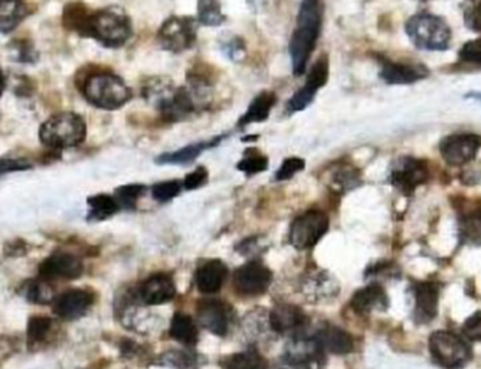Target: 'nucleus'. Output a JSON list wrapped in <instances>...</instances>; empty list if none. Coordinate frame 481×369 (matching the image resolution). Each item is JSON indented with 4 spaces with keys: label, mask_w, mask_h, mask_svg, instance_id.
<instances>
[{
    "label": "nucleus",
    "mask_w": 481,
    "mask_h": 369,
    "mask_svg": "<svg viewBox=\"0 0 481 369\" xmlns=\"http://www.w3.org/2000/svg\"><path fill=\"white\" fill-rule=\"evenodd\" d=\"M321 24V0H302L297 16L296 29L293 31L289 47L294 76H302L306 73L310 57L319 43Z\"/></svg>",
    "instance_id": "obj_1"
},
{
    "label": "nucleus",
    "mask_w": 481,
    "mask_h": 369,
    "mask_svg": "<svg viewBox=\"0 0 481 369\" xmlns=\"http://www.w3.org/2000/svg\"><path fill=\"white\" fill-rule=\"evenodd\" d=\"M81 92L92 106L101 110H118L133 98V92L123 78L109 71L86 75L82 81Z\"/></svg>",
    "instance_id": "obj_2"
},
{
    "label": "nucleus",
    "mask_w": 481,
    "mask_h": 369,
    "mask_svg": "<svg viewBox=\"0 0 481 369\" xmlns=\"http://www.w3.org/2000/svg\"><path fill=\"white\" fill-rule=\"evenodd\" d=\"M85 119L74 111H61L44 121L39 127V140L51 151L78 147L86 138Z\"/></svg>",
    "instance_id": "obj_3"
},
{
    "label": "nucleus",
    "mask_w": 481,
    "mask_h": 369,
    "mask_svg": "<svg viewBox=\"0 0 481 369\" xmlns=\"http://www.w3.org/2000/svg\"><path fill=\"white\" fill-rule=\"evenodd\" d=\"M133 37V23L120 7L93 10L88 39H93L106 48H121Z\"/></svg>",
    "instance_id": "obj_4"
},
{
    "label": "nucleus",
    "mask_w": 481,
    "mask_h": 369,
    "mask_svg": "<svg viewBox=\"0 0 481 369\" xmlns=\"http://www.w3.org/2000/svg\"><path fill=\"white\" fill-rule=\"evenodd\" d=\"M406 31L414 46L428 51H445L452 40V30L445 20L430 13L411 17L407 22Z\"/></svg>",
    "instance_id": "obj_5"
},
{
    "label": "nucleus",
    "mask_w": 481,
    "mask_h": 369,
    "mask_svg": "<svg viewBox=\"0 0 481 369\" xmlns=\"http://www.w3.org/2000/svg\"><path fill=\"white\" fill-rule=\"evenodd\" d=\"M430 351L433 361L445 369H463L473 358L468 338L453 331H435L430 337Z\"/></svg>",
    "instance_id": "obj_6"
},
{
    "label": "nucleus",
    "mask_w": 481,
    "mask_h": 369,
    "mask_svg": "<svg viewBox=\"0 0 481 369\" xmlns=\"http://www.w3.org/2000/svg\"><path fill=\"white\" fill-rule=\"evenodd\" d=\"M324 364V348L317 337L302 333L289 341L275 369H322Z\"/></svg>",
    "instance_id": "obj_7"
},
{
    "label": "nucleus",
    "mask_w": 481,
    "mask_h": 369,
    "mask_svg": "<svg viewBox=\"0 0 481 369\" xmlns=\"http://www.w3.org/2000/svg\"><path fill=\"white\" fill-rule=\"evenodd\" d=\"M200 23L192 16H171L158 30L156 41L161 48L173 54L185 53L197 41Z\"/></svg>",
    "instance_id": "obj_8"
},
{
    "label": "nucleus",
    "mask_w": 481,
    "mask_h": 369,
    "mask_svg": "<svg viewBox=\"0 0 481 369\" xmlns=\"http://www.w3.org/2000/svg\"><path fill=\"white\" fill-rule=\"evenodd\" d=\"M329 229L327 213L309 210L294 219L290 227L289 242L296 250L312 249Z\"/></svg>",
    "instance_id": "obj_9"
},
{
    "label": "nucleus",
    "mask_w": 481,
    "mask_h": 369,
    "mask_svg": "<svg viewBox=\"0 0 481 369\" xmlns=\"http://www.w3.org/2000/svg\"><path fill=\"white\" fill-rule=\"evenodd\" d=\"M428 178H430L428 163L420 158L406 155L397 158L391 165L390 183L407 197L413 195L416 188L424 185Z\"/></svg>",
    "instance_id": "obj_10"
},
{
    "label": "nucleus",
    "mask_w": 481,
    "mask_h": 369,
    "mask_svg": "<svg viewBox=\"0 0 481 369\" xmlns=\"http://www.w3.org/2000/svg\"><path fill=\"white\" fill-rule=\"evenodd\" d=\"M329 78V59L327 54H322L317 58L316 63L310 66L306 82L299 91L292 96L287 103V113L293 115L297 111H302L307 106L311 105L316 99L319 91L327 85Z\"/></svg>",
    "instance_id": "obj_11"
},
{
    "label": "nucleus",
    "mask_w": 481,
    "mask_h": 369,
    "mask_svg": "<svg viewBox=\"0 0 481 369\" xmlns=\"http://www.w3.org/2000/svg\"><path fill=\"white\" fill-rule=\"evenodd\" d=\"M480 148V136L473 133H456L441 141L439 153L448 165L462 167L475 160Z\"/></svg>",
    "instance_id": "obj_12"
},
{
    "label": "nucleus",
    "mask_w": 481,
    "mask_h": 369,
    "mask_svg": "<svg viewBox=\"0 0 481 369\" xmlns=\"http://www.w3.org/2000/svg\"><path fill=\"white\" fill-rule=\"evenodd\" d=\"M272 278L274 275L262 262L249 261L235 271V289L247 296H259L269 289Z\"/></svg>",
    "instance_id": "obj_13"
},
{
    "label": "nucleus",
    "mask_w": 481,
    "mask_h": 369,
    "mask_svg": "<svg viewBox=\"0 0 481 369\" xmlns=\"http://www.w3.org/2000/svg\"><path fill=\"white\" fill-rule=\"evenodd\" d=\"M196 314L198 323L208 331H212L215 336H227L232 323V307L227 303L217 299H205L198 302Z\"/></svg>",
    "instance_id": "obj_14"
},
{
    "label": "nucleus",
    "mask_w": 481,
    "mask_h": 369,
    "mask_svg": "<svg viewBox=\"0 0 481 369\" xmlns=\"http://www.w3.org/2000/svg\"><path fill=\"white\" fill-rule=\"evenodd\" d=\"M83 274V262L71 252L57 251L39 265V277L44 279H76Z\"/></svg>",
    "instance_id": "obj_15"
},
{
    "label": "nucleus",
    "mask_w": 481,
    "mask_h": 369,
    "mask_svg": "<svg viewBox=\"0 0 481 369\" xmlns=\"http://www.w3.org/2000/svg\"><path fill=\"white\" fill-rule=\"evenodd\" d=\"M269 323L272 330L277 334H290L299 336L306 331L310 324L309 317L300 307L294 304H277L274 311L270 312Z\"/></svg>",
    "instance_id": "obj_16"
},
{
    "label": "nucleus",
    "mask_w": 481,
    "mask_h": 369,
    "mask_svg": "<svg viewBox=\"0 0 481 369\" xmlns=\"http://www.w3.org/2000/svg\"><path fill=\"white\" fill-rule=\"evenodd\" d=\"M439 285L436 282H414V321L428 324L438 316Z\"/></svg>",
    "instance_id": "obj_17"
},
{
    "label": "nucleus",
    "mask_w": 481,
    "mask_h": 369,
    "mask_svg": "<svg viewBox=\"0 0 481 369\" xmlns=\"http://www.w3.org/2000/svg\"><path fill=\"white\" fill-rule=\"evenodd\" d=\"M95 302V296L83 289H69L52 302V311L62 321H76L85 316L89 307Z\"/></svg>",
    "instance_id": "obj_18"
},
{
    "label": "nucleus",
    "mask_w": 481,
    "mask_h": 369,
    "mask_svg": "<svg viewBox=\"0 0 481 369\" xmlns=\"http://www.w3.org/2000/svg\"><path fill=\"white\" fill-rule=\"evenodd\" d=\"M430 71L416 63H397L391 59L383 58L380 61V78L389 85H411L423 81Z\"/></svg>",
    "instance_id": "obj_19"
},
{
    "label": "nucleus",
    "mask_w": 481,
    "mask_h": 369,
    "mask_svg": "<svg viewBox=\"0 0 481 369\" xmlns=\"http://www.w3.org/2000/svg\"><path fill=\"white\" fill-rule=\"evenodd\" d=\"M176 296V286L171 275L153 274L150 278L141 284L138 288L137 297L144 304L148 306H158V304L168 303Z\"/></svg>",
    "instance_id": "obj_20"
},
{
    "label": "nucleus",
    "mask_w": 481,
    "mask_h": 369,
    "mask_svg": "<svg viewBox=\"0 0 481 369\" xmlns=\"http://www.w3.org/2000/svg\"><path fill=\"white\" fill-rule=\"evenodd\" d=\"M389 296L383 286L379 284H371L359 289L351 301L352 309L358 314L372 313V312H384L389 309Z\"/></svg>",
    "instance_id": "obj_21"
},
{
    "label": "nucleus",
    "mask_w": 481,
    "mask_h": 369,
    "mask_svg": "<svg viewBox=\"0 0 481 369\" xmlns=\"http://www.w3.org/2000/svg\"><path fill=\"white\" fill-rule=\"evenodd\" d=\"M302 294L312 302H321L324 299L336 296L338 294L339 286L336 279L326 271L317 269L316 272H310L306 278L302 279Z\"/></svg>",
    "instance_id": "obj_22"
},
{
    "label": "nucleus",
    "mask_w": 481,
    "mask_h": 369,
    "mask_svg": "<svg viewBox=\"0 0 481 369\" xmlns=\"http://www.w3.org/2000/svg\"><path fill=\"white\" fill-rule=\"evenodd\" d=\"M227 277L228 269L224 262L220 261V259H212V261L205 262L196 271V286L202 294H217L223 288L224 282L227 281Z\"/></svg>",
    "instance_id": "obj_23"
},
{
    "label": "nucleus",
    "mask_w": 481,
    "mask_h": 369,
    "mask_svg": "<svg viewBox=\"0 0 481 369\" xmlns=\"http://www.w3.org/2000/svg\"><path fill=\"white\" fill-rule=\"evenodd\" d=\"M459 237L463 244L481 245V203H472L459 213Z\"/></svg>",
    "instance_id": "obj_24"
},
{
    "label": "nucleus",
    "mask_w": 481,
    "mask_h": 369,
    "mask_svg": "<svg viewBox=\"0 0 481 369\" xmlns=\"http://www.w3.org/2000/svg\"><path fill=\"white\" fill-rule=\"evenodd\" d=\"M225 137H227V135L218 136V137L212 138V140L198 141V143L186 145V147L180 148L175 153L162 154V155L156 158L155 163H160V165H183V163H193L200 154L220 145Z\"/></svg>",
    "instance_id": "obj_25"
},
{
    "label": "nucleus",
    "mask_w": 481,
    "mask_h": 369,
    "mask_svg": "<svg viewBox=\"0 0 481 369\" xmlns=\"http://www.w3.org/2000/svg\"><path fill=\"white\" fill-rule=\"evenodd\" d=\"M276 103L277 96L275 92H260L259 95L250 101V105L248 106L244 116L238 120L237 127L245 128L247 126L264 123L269 119L270 111L276 106Z\"/></svg>",
    "instance_id": "obj_26"
},
{
    "label": "nucleus",
    "mask_w": 481,
    "mask_h": 369,
    "mask_svg": "<svg viewBox=\"0 0 481 369\" xmlns=\"http://www.w3.org/2000/svg\"><path fill=\"white\" fill-rule=\"evenodd\" d=\"M316 337L324 351H329V353L337 354V356H346V354H351L354 351V338H352L351 334L342 330L339 327H322L321 330L316 334Z\"/></svg>",
    "instance_id": "obj_27"
},
{
    "label": "nucleus",
    "mask_w": 481,
    "mask_h": 369,
    "mask_svg": "<svg viewBox=\"0 0 481 369\" xmlns=\"http://www.w3.org/2000/svg\"><path fill=\"white\" fill-rule=\"evenodd\" d=\"M329 188L338 193L356 189L362 183L361 171L354 163L341 161L332 165L328 173Z\"/></svg>",
    "instance_id": "obj_28"
},
{
    "label": "nucleus",
    "mask_w": 481,
    "mask_h": 369,
    "mask_svg": "<svg viewBox=\"0 0 481 369\" xmlns=\"http://www.w3.org/2000/svg\"><path fill=\"white\" fill-rule=\"evenodd\" d=\"M30 14L24 0H0V34H9Z\"/></svg>",
    "instance_id": "obj_29"
},
{
    "label": "nucleus",
    "mask_w": 481,
    "mask_h": 369,
    "mask_svg": "<svg viewBox=\"0 0 481 369\" xmlns=\"http://www.w3.org/2000/svg\"><path fill=\"white\" fill-rule=\"evenodd\" d=\"M92 13L93 10L89 9L86 4H78V2L66 4L64 16H62L64 27L81 37H88Z\"/></svg>",
    "instance_id": "obj_30"
},
{
    "label": "nucleus",
    "mask_w": 481,
    "mask_h": 369,
    "mask_svg": "<svg viewBox=\"0 0 481 369\" xmlns=\"http://www.w3.org/2000/svg\"><path fill=\"white\" fill-rule=\"evenodd\" d=\"M170 334L172 338L185 346L192 347L197 344V326L189 314L176 313L171 321Z\"/></svg>",
    "instance_id": "obj_31"
},
{
    "label": "nucleus",
    "mask_w": 481,
    "mask_h": 369,
    "mask_svg": "<svg viewBox=\"0 0 481 369\" xmlns=\"http://www.w3.org/2000/svg\"><path fill=\"white\" fill-rule=\"evenodd\" d=\"M198 23L202 26L218 27L225 23L227 16L223 13L220 0H197Z\"/></svg>",
    "instance_id": "obj_32"
},
{
    "label": "nucleus",
    "mask_w": 481,
    "mask_h": 369,
    "mask_svg": "<svg viewBox=\"0 0 481 369\" xmlns=\"http://www.w3.org/2000/svg\"><path fill=\"white\" fill-rule=\"evenodd\" d=\"M88 205L91 207L88 219L95 220V222L109 219V217L114 216L120 210V206H118V203L116 202L114 197L104 195V193L89 198Z\"/></svg>",
    "instance_id": "obj_33"
},
{
    "label": "nucleus",
    "mask_w": 481,
    "mask_h": 369,
    "mask_svg": "<svg viewBox=\"0 0 481 369\" xmlns=\"http://www.w3.org/2000/svg\"><path fill=\"white\" fill-rule=\"evenodd\" d=\"M225 369H267V363L259 351L249 348L230 356L225 363Z\"/></svg>",
    "instance_id": "obj_34"
},
{
    "label": "nucleus",
    "mask_w": 481,
    "mask_h": 369,
    "mask_svg": "<svg viewBox=\"0 0 481 369\" xmlns=\"http://www.w3.org/2000/svg\"><path fill=\"white\" fill-rule=\"evenodd\" d=\"M267 168H269V160L267 155L255 147L247 148L244 151V157L237 163V170L247 173L248 177L264 172Z\"/></svg>",
    "instance_id": "obj_35"
},
{
    "label": "nucleus",
    "mask_w": 481,
    "mask_h": 369,
    "mask_svg": "<svg viewBox=\"0 0 481 369\" xmlns=\"http://www.w3.org/2000/svg\"><path fill=\"white\" fill-rule=\"evenodd\" d=\"M146 188L140 183H131V185H124L118 188L114 192V199L118 203L120 209L133 210L137 206L138 200L143 198Z\"/></svg>",
    "instance_id": "obj_36"
},
{
    "label": "nucleus",
    "mask_w": 481,
    "mask_h": 369,
    "mask_svg": "<svg viewBox=\"0 0 481 369\" xmlns=\"http://www.w3.org/2000/svg\"><path fill=\"white\" fill-rule=\"evenodd\" d=\"M27 301L31 303L47 304L56 301V292L52 289L48 279L41 278L30 284L26 292Z\"/></svg>",
    "instance_id": "obj_37"
},
{
    "label": "nucleus",
    "mask_w": 481,
    "mask_h": 369,
    "mask_svg": "<svg viewBox=\"0 0 481 369\" xmlns=\"http://www.w3.org/2000/svg\"><path fill=\"white\" fill-rule=\"evenodd\" d=\"M51 317L43 316V314L30 317L29 324H27V338H29V343L36 344L46 340L47 336L51 331Z\"/></svg>",
    "instance_id": "obj_38"
},
{
    "label": "nucleus",
    "mask_w": 481,
    "mask_h": 369,
    "mask_svg": "<svg viewBox=\"0 0 481 369\" xmlns=\"http://www.w3.org/2000/svg\"><path fill=\"white\" fill-rule=\"evenodd\" d=\"M182 180H178L155 183V185L151 188V193H153V199L160 203H166L175 199L176 197H179V193L182 192Z\"/></svg>",
    "instance_id": "obj_39"
},
{
    "label": "nucleus",
    "mask_w": 481,
    "mask_h": 369,
    "mask_svg": "<svg viewBox=\"0 0 481 369\" xmlns=\"http://www.w3.org/2000/svg\"><path fill=\"white\" fill-rule=\"evenodd\" d=\"M306 168V161L299 157H290L284 160L277 170L275 180H292L296 173L302 172Z\"/></svg>",
    "instance_id": "obj_40"
},
{
    "label": "nucleus",
    "mask_w": 481,
    "mask_h": 369,
    "mask_svg": "<svg viewBox=\"0 0 481 369\" xmlns=\"http://www.w3.org/2000/svg\"><path fill=\"white\" fill-rule=\"evenodd\" d=\"M459 58L463 63L481 66V39L470 40L459 51Z\"/></svg>",
    "instance_id": "obj_41"
},
{
    "label": "nucleus",
    "mask_w": 481,
    "mask_h": 369,
    "mask_svg": "<svg viewBox=\"0 0 481 369\" xmlns=\"http://www.w3.org/2000/svg\"><path fill=\"white\" fill-rule=\"evenodd\" d=\"M463 334L470 341H481V311L476 312L463 323Z\"/></svg>",
    "instance_id": "obj_42"
},
{
    "label": "nucleus",
    "mask_w": 481,
    "mask_h": 369,
    "mask_svg": "<svg viewBox=\"0 0 481 369\" xmlns=\"http://www.w3.org/2000/svg\"><path fill=\"white\" fill-rule=\"evenodd\" d=\"M208 180V171L205 167H197L192 172L186 175L185 180H182L183 189L195 190L198 188H202Z\"/></svg>",
    "instance_id": "obj_43"
},
{
    "label": "nucleus",
    "mask_w": 481,
    "mask_h": 369,
    "mask_svg": "<svg viewBox=\"0 0 481 369\" xmlns=\"http://www.w3.org/2000/svg\"><path fill=\"white\" fill-rule=\"evenodd\" d=\"M33 165L26 158H2L0 160V173L17 172V171L31 170Z\"/></svg>",
    "instance_id": "obj_44"
},
{
    "label": "nucleus",
    "mask_w": 481,
    "mask_h": 369,
    "mask_svg": "<svg viewBox=\"0 0 481 369\" xmlns=\"http://www.w3.org/2000/svg\"><path fill=\"white\" fill-rule=\"evenodd\" d=\"M223 51H224L225 56L228 58L232 59V61H237L240 58L242 54H245V46L242 43V40L238 39V37H232V39L225 41L222 46Z\"/></svg>",
    "instance_id": "obj_45"
},
{
    "label": "nucleus",
    "mask_w": 481,
    "mask_h": 369,
    "mask_svg": "<svg viewBox=\"0 0 481 369\" xmlns=\"http://www.w3.org/2000/svg\"><path fill=\"white\" fill-rule=\"evenodd\" d=\"M466 26L473 31L481 33V0H478L477 4H473L470 9L468 10V13L465 16Z\"/></svg>",
    "instance_id": "obj_46"
},
{
    "label": "nucleus",
    "mask_w": 481,
    "mask_h": 369,
    "mask_svg": "<svg viewBox=\"0 0 481 369\" xmlns=\"http://www.w3.org/2000/svg\"><path fill=\"white\" fill-rule=\"evenodd\" d=\"M195 360V356L189 353H171L166 363L173 366H180V368H189Z\"/></svg>",
    "instance_id": "obj_47"
},
{
    "label": "nucleus",
    "mask_w": 481,
    "mask_h": 369,
    "mask_svg": "<svg viewBox=\"0 0 481 369\" xmlns=\"http://www.w3.org/2000/svg\"><path fill=\"white\" fill-rule=\"evenodd\" d=\"M4 89H6V78H4V71L0 68V98L4 95Z\"/></svg>",
    "instance_id": "obj_48"
},
{
    "label": "nucleus",
    "mask_w": 481,
    "mask_h": 369,
    "mask_svg": "<svg viewBox=\"0 0 481 369\" xmlns=\"http://www.w3.org/2000/svg\"><path fill=\"white\" fill-rule=\"evenodd\" d=\"M473 96H475V99H480L481 101V95H473Z\"/></svg>",
    "instance_id": "obj_49"
}]
</instances>
